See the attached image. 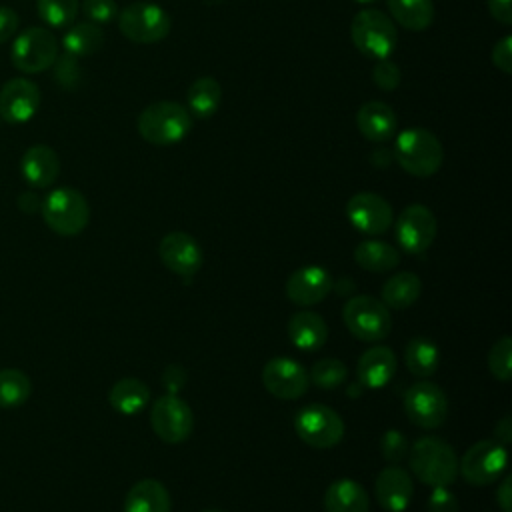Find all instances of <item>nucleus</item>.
I'll return each instance as SVG.
<instances>
[{"label": "nucleus", "instance_id": "obj_1", "mask_svg": "<svg viewBox=\"0 0 512 512\" xmlns=\"http://www.w3.org/2000/svg\"><path fill=\"white\" fill-rule=\"evenodd\" d=\"M412 474L426 486H450L458 476V456L454 448L436 436L418 438L408 450Z\"/></svg>", "mask_w": 512, "mask_h": 512}, {"label": "nucleus", "instance_id": "obj_2", "mask_svg": "<svg viewBox=\"0 0 512 512\" xmlns=\"http://www.w3.org/2000/svg\"><path fill=\"white\" fill-rule=\"evenodd\" d=\"M392 156L410 176L428 178L440 170L444 148L436 134L422 126H412L396 136Z\"/></svg>", "mask_w": 512, "mask_h": 512}, {"label": "nucleus", "instance_id": "obj_3", "mask_svg": "<svg viewBox=\"0 0 512 512\" xmlns=\"http://www.w3.org/2000/svg\"><path fill=\"white\" fill-rule=\"evenodd\" d=\"M136 128L148 144L174 146L190 134L192 114L178 102L160 100L140 112Z\"/></svg>", "mask_w": 512, "mask_h": 512}, {"label": "nucleus", "instance_id": "obj_4", "mask_svg": "<svg viewBox=\"0 0 512 512\" xmlns=\"http://www.w3.org/2000/svg\"><path fill=\"white\" fill-rule=\"evenodd\" d=\"M350 38L354 46L368 58H388L398 42V30L384 12L376 8L360 10L350 24Z\"/></svg>", "mask_w": 512, "mask_h": 512}, {"label": "nucleus", "instance_id": "obj_5", "mask_svg": "<svg viewBox=\"0 0 512 512\" xmlns=\"http://www.w3.org/2000/svg\"><path fill=\"white\" fill-rule=\"evenodd\" d=\"M46 226L60 236L80 234L90 220V206L82 192L74 188L52 190L40 206Z\"/></svg>", "mask_w": 512, "mask_h": 512}, {"label": "nucleus", "instance_id": "obj_6", "mask_svg": "<svg viewBox=\"0 0 512 512\" xmlns=\"http://www.w3.org/2000/svg\"><path fill=\"white\" fill-rule=\"evenodd\" d=\"M348 332L362 342H380L392 330V318L386 304L374 296H352L342 310Z\"/></svg>", "mask_w": 512, "mask_h": 512}, {"label": "nucleus", "instance_id": "obj_7", "mask_svg": "<svg viewBox=\"0 0 512 512\" xmlns=\"http://www.w3.org/2000/svg\"><path fill=\"white\" fill-rule=\"evenodd\" d=\"M118 28L134 44H156L170 34L172 20L154 2H132L118 14Z\"/></svg>", "mask_w": 512, "mask_h": 512}, {"label": "nucleus", "instance_id": "obj_8", "mask_svg": "<svg viewBox=\"0 0 512 512\" xmlns=\"http://www.w3.org/2000/svg\"><path fill=\"white\" fill-rule=\"evenodd\" d=\"M298 438L312 448H332L344 436V422L336 410L326 404H308L294 416Z\"/></svg>", "mask_w": 512, "mask_h": 512}, {"label": "nucleus", "instance_id": "obj_9", "mask_svg": "<svg viewBox=\"0 0 512 512\" xmlns=\"http://www.w3.org/2000/svg\"><path fill=\"white\" fill-rule=\"evenodd\" d=\"M58 58V40L56 36L40 26L26 28L18 34L12 44L10 60L16 70L24 74H36L48 70Z\"/></svg>", "mask_w": 512, "mask_h": 512}, {"label": "nucleus", "instance_id": "obj_10", "mask_svg": "<svg viewBox=\"0 0 512 512\" xmlns=\"http://www.w3.org/2000/svg\"><path fill=\"white\" fill-rule=\"evenodd\" d=\"M506 466V448L496 440H480L472 444L458 462V474L472 486H488L506 472Z\"/></svg>", "mask_w": 512, "mask_h": 512}, {"label": "nucleus", "instance_id": "obj_11", "mask_svg": "<svg viewBox=\"0 0 512 512\" xmlns=\"http://www.w3.org/2000/svg\"><path fill=\"white\" fill-rule=\"evenodd\" d=\"M404 412L408 420L420 428H440L448 418L446 394L438 384L420 380L406 390Z\"/></svg>", "mask_w": 512, "mask_h": 512}, {"label": "nucleus", "instance_id": "obj_12", "mask_svg": "<svg viewBox=\"0 0 512 512\" xmlns=\"http://www.w3.org/2000/svg\"><path fill=\"white\" fill-rule=\"evenodd\" d=\"M150 424L160 440L166 444H180L192 434L194 416L190 406L178 394H164L150 410Z\"/></svg>", "mask_w": 512, "mask_h": 512}, {"label": "nucleus", "instance_id": "obj_13", "mask_svg": "<svg viewBox=\"0 0 512 512\" xmlns=\"http://www.w3.org/2000/svg\"><path fill=\"white\" fill-rule=\"evenodd\" d=\"M436 216L424 204L406 206L396 220V240L408 254H422L436 238Z\"/></svg>", "mask_w": 512, "mask_h": 512}, {"label": "nucleus", "instance_id": "obj_14", "mask_svg": "<svg viewBox=\"0 0 512 512\" xmlns=\"http://www.w3.org/2000/svg\"><path fill=\"white\" fill-rule=\"evenodd\" d=\"M346 216L348 222L366 236H378L384 234L392 222L394 212L390 202L374 192H358L354 194L346 204Z\"/></svg>", "mask_w": 512, "mask_h": 512}, {"label": "nucleus", "instance_id": "obj_15", "mask_svg": "<svg viewBox=\"0 0 512 512\" xmlns=\"http://www.w3.org/2000/svg\"><path fill=\"white\" fill-rule=\"evenodd\" d=\"M262 384L280 400H296L306 394L310 378L300 362L286 356H276L264 364Z\"/></svg>", "mask_w": 512, "mask_h": 512}, {"label": "nucleus", "instance_id": "obj_16", "mask_svg": "<svg viewBox=\"0 0 512 512\" xmlns=\"http://www.w3.org/2000/svg\"><path fill=\"white\" fill-rule=\"evenodd\" d=\"M158 256L170 272L184 276V278L194 276L202 268V262H204V254H202V248L196 242V238H192L190 234H186L182 230L168 232L160 240Z\"/></svg>", "mask_w": 512, "mask_h": 512}, {"label": "nucleus", "instance_id": "obj_17", "mask_svg": "<svg viewBox=\"0 0 512 512\" xmlns=\"http://www.w3.org/2000/svg\"><path fill=\"white\" fill-rule=\"evenodd\" d=\"M332 286H334V280L324 268L302 266L288 276L284 284V292H286V298L296 306H314L330 294Z\"/></svg>", "mask_w": 512, "mask_h": 512}, {"label": "nucleus", "instance_id": "obj_18", "mask_svg": "<svg viewBox=\"0 0 512 512\" xmlns=\"http://www.w3.org/2000/svg\"><path fill=\"white\" fill-rule=\"evenodd\" d=\"M40 106V88L26 78H12L0 90V116L10 124L28 122Z\"/></svg>", "mask_w": 512, "mask_h": 512}, {"label": "nucleus", "instance_id": "obj_19", "mask_svg": "<svg viewBox=\"0 0 512 512\" xmlns=\"http://www.w3.org/2000/svg\"><path fill=\"white\" fill-rule=\"evenodd\" d=\"M378 504L388 512H404L412 500L414 484L410 474L400 466L384 468L374 484Z\"/></svg>", "mask_w": 512, "mask_h": 512}, {"label": "nucleus", "instance_id": "obj_20", "mask_svg": "<svg viewBox=\"0 0 512 512\" xmlns=\"http://www.w3.org/2000/svg\"><path fill=\"white\" fill-rule=\"evenodd\" d=\"M356 126L360 134L370 142H386L398 130V116L394 108L380 100L364 102L356 112Z\"/></svg>", "mask_w": 512, "mask_h": 512}, {"label": "nucleus", "instance_id": "obj_21", "mask_svg": "<svg viewBox=\"0 0 512 512\" xmlns=\"http://www.w3.org/2000/svg\"><path fill=\"white\" fill-rule=\"evenodd\" d=\"M398 368L396 354L388 346H370L356 364V378L364 388H382L386 386Z\"/></svg>", "mask_w": 512, "mask_h": 512}, {"label": "nucleus", "instance_id": "obj_22", "mask_svg": "<svg viewBox=\"0 0 512 512\" xmlns=\"http://www.w3.org/2000/svg\"><path fill=\"white\" fill-rule=\"evenodd\" d=\"M20 172L32 188H48L60 174L58 154L46 144H34L24 152Z\"/></svg>", "mask_w": 512, "mask_h": 512}, {"label": "nucleus", "instance_id": "obj_23", "mask_svg": "<svg viewBox=\"0 0 512 512\" xmlns=\"http://www.w3.org/2000/svg\"><path fill=\"white\" fill-rule=\"evenodd\" d=\"M286 334L298 350L314 352L326 344L328 326L320 314L312 310H302L290 316L286 324Z\"/></svg>", "mask_w": 512, "mask_h": 512}, {"label": "nucleus", "instance_id": "obj_24", "mask_svg": "<svg viewBox=\"0 0 512 512\" xmlns=\"http://www.w3.org/2000/svg\"><path fill=\"white\" fill-rule=\"evenodd\" d=\"M370 500L364 486L350 478H340L326 488L324 512H368Z\"/></svg>", "mask_w": 512, "mask_h": 512}, {"label": "nucleus", "instance_id": "obj_25", "mask_svg": "<svg viewBox=\"0 0 512 512\" xmlns=\"http://www.w3.org/2000/svg\"><path fill=\"white\" fill-rule=\"evenodd\" d=\"M172 502L166 486L154 478L136 482L124 500V512H170Z\"/></svg>", "mask_w": 512, "mask_h": 512}, {"label": "nucleus", "instance_id": "obj_26", "mask_svg": "<svg viewBox=\"0 0 512 512\" xmlns=\"http://www.w3.org/2000/svg\"><path fill=\"white\" fill-rule=\"evenodd\" d=\"M150 400V388L138 378H122L108 390L110 406L126 416L138 414Z\"/></svg>", "mask_w": 512, "mask_h": 512}, {"label": "nucleus", "instance_id": "obj_27", "mask_svg": "<svg viewBox=\"0 0 512 512\" xmlns=\"http://www.w3.org/2000/svg\"><path fill=\"white\" fill-rule=\"evenodd\" d=\"M354 260L368 272H390L400 264V252L382 240H364L354 248Z\"/></svg>", "mask_w": 512, "mask_h": 512}, {"label": "nucleus", "instance_id": "obj_28", "mask_svg": "<svg viewBox=\"0 0 512 512\" xmlns=\"http://www.w3.org/2000/svg\"><path fill=\"white\" fill-rule=\"evenodd\" d=\"M420 292H422V282L414 272H398L382 284L380 296L386 308L404 310V308H410L420 298Z\"/></svg>", "mask_w": 512, "mask_h": 512}, {"label": "nucleus", "instance_id": "obj_29", "mask_svg": "<svg viewBox=\"0 0 512 512\" xmlns=\"http://www.w3.org/2000/svg\"><path fill=\"white\" fill-rule=\"evenodd\" d=\"M388 12L402 28L422 32L434 22L432 0H386Z\"/></svg>", "mask_w": 512, "mask_h": 512}, {"label": "nucleus", "instance_id": "obj_30", "mask_svg": "<svg viewBox=\"0 0 512 512\" xmlns=\"http://www.w3.org/2000/svg\"><path fill=\"white\" fill-rule=\"evenodd\" d=\"M188 112L196 118H210L220 108L222 86L212 76L196 78L188 88Z\"/></svg>", "mask_w": 512, "mask_h": 512}, {"label": "nucleus", "instance_id": "obj_31", "mask_svg": "<svg viewBox=\"0 0 512 512\" xmlns=\"http://www.w3.org/2000/svg\"><path fill=\"white\" fill-rule=\"evenodd\" d=\"M440 362V352L436 344L428 338H412L404 348V364L410 370V374L418 378H428L436 372Z\"/></svg>", "mask_w": 512, "mask_h": 512}, {"label": "nucleus", "instance_id": "obj_32", "mask_svg": "<svg viewBox=\"0 0 512 512\" xmlns=\"http://www.w3.org/2000/svg\"><path fill=\"white\" fill-rule=\"evenodd\" d=\"M62 46L66 54H72L76 58L90 56L104 46V32L94 22H80L68 28L62 38Z\"/></svg>", "mask_w": 512, "mask_h": 512}, {"label": "nucleus", "instance_id": "obj_33", "mask_svg": "<svg viewBox=\"0 0 512 512\" xmlns=\"http://www.w3.org/2000/svg\"><path fill=\"white\" fill-rule=\"evenodd\" d=\"M32 392L30 378L18 368L0 370V408H18L22 406Z\"/></svg>", "mask_w": 512, "mask_h": 512}, {"label": "nucleus", "instance_id": "obj_34", "mask_svg": "<svg viewBox=\"0 0 512 512\" xmlns=\"http://www.w3.org/2000/svg\"><path fill=\"white\" fill-rule=\"evenodd\" d=\"M40 18L52 28H66L74 22L80 0H38L36 4Z\"/></svg>", "mask_w": 512, "mask_h": 512}, {"label": "nucleus", "instance_id": "obj_35", "mask_svg": "<svg viewBox=\"0 0 512 512\" xmlns=\"http://www.w3.org/2000/svg\"><path fill=\"white\" fill-rule=\"evenodd\" d=\"M348 376V368L342 360L338 358H322L318 362H314V366L310 368L308 378L324 390H332L338 388Z\"/></svg>", "mask_w": 512, "mask_h": 512}, {"label": "nucleus", "instance_id": "obj_36", "mask_svg": "<svg viewBox=\"0 0 512 512\" xmlns=\"http://www.w3.org/2000/svg\"><path fill=\"white\" fill-rule=\"evenodd\" d=\"M488 368L496 380L508 382L512 376V338L502 336L496 340L488 354Z\"/></svg>", "mask_w": 512, "mask_h": 512}, {"label": "nucleus", "instance_id": "obj_37", "mask_svg": "<svg viewBox=\"0 0 512 512\" xmlns=\"http://www.w3.org/2000/svg\"><path fill=\"white\" fill-rule=\"evenodd\" d=\"M54 66V80L66 88V90H72L80 84V78H82V70L76 62V56L72 54H64L60 58H56V62L52 64Z\"/></svg>", "mask_w": 512, "mask_h": 512}, {"label": "nucleus", "instance_id": "obj_38", "mask_svg": "<svg viewBox=\"0 0 512 512\" xmlns=\"http://www.w3.org/2000/svg\"><path fill=\"white\" fill-rule=\"evenodd\" d=\"M380 452H382V458L388 460L390 464H400L408 456L406 436L398 430L384 432V436L380 440Z\"/></svg>", "mask_w": 512, "mask_h": 512}, {"label": "nucleus", "instance_id": "obj_39", "mask_svg": "<svg viewBox=\"0 0 512 512\" xmlns=\"http://www.w3.org/2000/svg\"><path fill=\"white\" fill-rule=\"evenodd\" d=\"M400 78H402L400 68L392 60H388V58L376 60V64L372 68V80L380 90H386V92L394 90L400 84Z\"/></svg>", "mask_w": 512, "mask_h": 512}, {"label": "nucleus", "instance_id": "obj_40", "mask_svg": "<svg viewBox=\"0 0 512 512\" xmlns=\"http://www.w3.org/2000/svg\"><path fill=\"white\" fill-rule=\"evenodd\" d=\"M84 16L94 24L110 22L118 16V6L114 0H82Z\"/></svg>", "mask_w": 512, "mask_h": 512}, {"label": "nucleus", "instance_id": "obj_41", "mask_svg": "<svg viewBox=\"0 0 512 512\" xmlns=\"http://www.w3.org/2000/svg\"><path fill=\"white\" fill-rule=\"evenodd\" d=\"M428 512H460L458 500L446 486H436L428 496Z\"/></svg>", "mask_w": 512, "mask_h": 512}, {"label": "nucleus", "instance_id": "obj_42", "mask_svg": "<svg viewBox=\"0 0 512 512\" xmlns=\"http://www.w3.org/2000/svg\"><path fill=\"white\" fill-rule=\"evenodd\" d=\"M492 64L504 74L512 72V38L510 36H504L500 42L494 44Z\"/></svg>", "mask_w": 512, "mask_h": 512}, {"label": "nucleus", "instance_id": "obj_43", "mask_svg": "<svg viewBox=\"0 0 512 512\" xmlns=\"http://www.w3.org/2000/svg\"><path fill=\"white\" fill-rule=\"evenodd\" d=\"M162 384L168 390V394L180 392V388L186 384V370L178 364H172L162 374Z\"/></svg>", "mask_w": 512, "mask_h": 512}, {"label": "nucleus", "instance_id": "obj_44", "mask_svg": "<svg viewBox=\"0 0 512 512\" xmlns=\"http://www.w3.org/2000/svg\"><path fill=\"white\" fill-rule=\"evenodd\" d=\"M18 30V14L8 8V6H0V44L8 42Z\"/></svg>", "mask_w": 512, "mask_h": 512}, {"label": "nucleus", "instance_id": "obj_45", "mask_svg": "<svg viewBox=\"0 0 512 512\" xmlns=\"http://www.w3.org/2000/svg\"><path fill=\"white\" fill-rule=\"evenodd\" d=\"M488 10L500 24H512V2L510 0H488Z\"/></svg>", "mask_w": 512, "mask_h": 512}, {"label": "nucleus", "instance_id": "obj_46", "mask_svg": "<svg viewBox=\"0 0 512 512\" xmlns=\"http://www.w3.org/2000/svg\"><path fill=\"white\" fill-rule=\"evenodd\" d=\"M512 478L504 476V480L500 482V486L496 488V502L502 508V512H512Z\"/></svg>", "mask_w": 512, "mask_h": 512}, {"label": "nucleus", "instance_id": "obj_47", "mask_svg": "<svg viewBox=\"0 0 512 512\" xmlns=\"http://www.w3.org/2000/svg\"><path fill=\"white\" fill-rule=\"evenodd\" d=\"M42 206V200L34 192H24L18 196V208L26 214H34Z\"/></svg>", "mask_w": 512, "mask_h": 512}, {"label": "nucleus", "instance_id": "obj_48", "mask_svg": "<svg viewBox=\"0 0 512 512\" xmlns=\"http://www.w3.org/2000/svg\"><path fill=\"white\" fill-rule=\"evenodd\" d=\"M496 440H500V444H508L512 440V418L504 416L498 420L496 428H494Z\"/></svg>", "mask_w": 512, "mask_h": 512}, {"label": "nucleus", "instance_id": "obj_49", "mask_svg": "<svg viewBox=\"0 0 512 512\" xmlns=\"http://www.w3.org/2000/svg\"><path fill=\"white\" fill-rule=\"evenodd\" d=\"M354 2H358V4H374L378 0H354Z\"/></svg>", "mask_w": 512, "mask_h": 512}, {"label": "nucleus", "instance_id": "obj_50", "mask_svg": "<svg viewBox=\"0 0 512 512\" xmlns=\"http://www.w3.org/2000/svg\"><path fill=\"white\" fill-rule=\"evenodd\" d=\"M204 512H222V510H204Z\"/></svg>", "mask_w": 512, "mask_h": 512}]
</instances>
